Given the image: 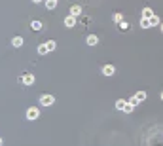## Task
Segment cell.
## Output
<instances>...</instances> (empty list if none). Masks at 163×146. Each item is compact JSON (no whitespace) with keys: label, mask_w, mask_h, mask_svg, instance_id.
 Instances as JSON below:
<instances>
[{"label":"cell","mask_w":163,"mask_h":146,"mask_svg":"<svg viewBox=\"0 0 163 146\" xmlns=\"http://www.w3.org/2000/svg\"><path fill=\"white\" fill-rule=\"evenodd\" d=\"M53 102H55L53 95H42L40 97V104H42V106H51Z\"/></svg>","instance_id":"obj_1"},{"label":"cell","mask_w":163,"mask_h":146,"mask_svg":"<svg viewBox=\"0 0 163 146\" xmlns=\"http://www.w3.org/2000/svg\"><path fill=\"white\" fill-rule=\"evenodd\" d=\"M38 116H40V112H38V108H34V106H31L29 110H27V118H29V120H36Z\"/></svg>","instance_id":"obj_2"},{"label":"cell","mask_w":163,"mask_h":146,"mask_svg":"<svg viewBox=\"0 0 163 146\" xmlns=\"http://www.w3.org/2000/svg\"><path fill=\"white\" fill-rule=\"evenodd\" d=\"M114 72H116L114 65H104V67H103V74H104V76H114Z\"/></svg>","instance_id":"obj_3"},{"label":"cell","mask_w":163,"mask_h":146,"mask_svg":"<svg viewBox=\"0 0 163 146\" xmlns=\"http://www.w3.org/2000/svg\"><path fill=\"white\" fill-rule=\"evenodd\" d=\"M21 83H25V86H32V83H34V76L32 74H25L23 78H21Z\"/></svg>","instance_id":"obj_4"},{"label":"cell","mask_w":163,"mask_h":146,"mask_svg":"<svg viewBox=\"0 0 163 146\" xmlns=\"http://www.w3.org/2000/svg\"><path fill=\"white\" fill-rule=\"evenodd\" d=\"M65 25L68 27V29H70V27H74V25H76V17L72 15V13H70V15H67V17H65Z\"/></svg>","instance_id":"obj_5"},{"label":"cell","mask_w":163,"mask_h":146,"mask_svg":"<svg viewBox=\"0 0 163 146\" xmlns=\"http://www.w3.org/2000/svg\"><path fill=\"white\" fill-rule=\"evenodd\" d=\"M70 13H72L74 17L82 15V6H72V8H70Z\"/></svg>","instance_id":"obj_6"},{"label":"cell","mask_w":163,"mask_h":146,"mask_svg":"<svg viewBox=\"0 0 163 146\" xmlns=\"http://www.w3.org/2000/svg\"><path fill=\"white\" fill-rule=\"evenodd\" d=\"M125 106H127V101L125 99H118L116 101V108L118 110H125Z\"/></svg>","instance_id":"obj_7"},{"label":"cell","mask_w":163,"mask_h":146,"mask_svg":"<svg viewBox=\"0 0 163 146\" xmlns=\"http://www.w3.org/2000/svg\"><path fill=\"white\" fill-rule=\"evenodd\" d=\"M87 44L89 46H97L99 44V38L95 36V34H89V36H87Z\"/></svg>","instance_id":"obj_8"},{"label":"cell","mask_w":163,"mask_h":146,"mask_svg":"<svg viewBox=\"0 0 163 146\" xmlns=\"http://www.w3.org/2000/svg\"><path fill=\"white\" fill-rule=\"evenodd\" d=\"M11 44H13V47H21V46H23V38H21V36L11 38Z\"/></svg>","instance_id":"obj_9"},{"label":"cell","mask_w":163,"mask_h":146,"mask_svg":"<svg viewBox=\"0 0 163 146\" xmlns=\"http://www.w3.org/2000/svg\"><path fill=\"white\" fill-rule=\"evenodd\" d=\"M140 27H142V29H150V27H152L150 19H146V17H140Z\"/></svg>","instance_id":"obj_10"},{"label":"cell","mask_w":163,"mask_h":146,"mask_svg":"<svg viewBox=\"0 0 163 146\" xmlns=\"http://www.w3.org/2000/svg\"><path fill=\"white\" fill-rule=\"evenodd\" d=\"M155 13H154V10H150V8H144L142 10V17H146V19H150V17H154Z\"/></svg>","instance_id":"obj_11"},{"label":"cell","mask_w":163,"mask_h":146,"mask_svg":"<svg viewBox=\"0 0 163 146\" xmlns=\"http://www.w3.org/2000/svg\"><path fill=\"white\" fill-rule=\"evenodd\" d=\"M55 6H57V0H46V8L47 10H53Z\"/></svg>","instance_id":"obj_12"},{"label":"cell","mask_w":163,"mask_h":146,"mask_svg":"<svg viewBox=\"0 0 163 146\" xmlns=\"http://www.w3.org/2000/svg\"><path fill=\"white\" fill-rule=\"evenodd\" d=\"M31 27H32V31H42V23L40 21H32Z\"/></svg>","instance_id":"obj_13"},{"label":"cell","mask_w":163,"mask_h":146,"mask_svg":"<svg viewBox=\"0 0 163 146\" xmlns=\"http://www.w3.org/2000/svg\"><path fill=\"white\" fill-rule=\"evenodd\" d=\"M119 29H122V31H129V29H131V25L127 23V21H119Z\"/></svg>","instance_id":"obj_14"},{"label":"cell","mask_w":163,"mask_h":146,"mask_svg":"<svg viewBox=\"0 0 163 146\" xmlns=\"http://www.w3.org/2000/svg\"><path fill=\"white\" fill-rule=\"evenodd\" d=\"M139 99V102H142V101H146V91H139L137 95H135Z\"/></svg>","instance_id":"obj_15"},{"label":"cell","mask_w":163,"mask_h":146,"mask_svg":"<svg viewBox=\"0 0 163 146\" xmlns=\"http://www.w3.org/2000/svg\"><path fill=\"white\" fill-rule=\"evenodd\" d=\"M47 51H49V50H47V46H46V44H42V46H38V53H40V55H46Z\"/></svg>","instance_id":"obj_16"},{"label":"cell","mask_w":163,"mask_h":146,"mask_svg":"<svg viewBox=\"0 0 163 146\" xmlns=\"http://www.w3.org/2000/svg\"><path fill=\"white\" fill-rule=\"evenodd\" d=\"M46 46H47V50H49V51H53L55 47H57V46H55V42H53V40H49V42H46Z\"/></svg>","instance_id":"obj_17"},{"label":"cell","mask_w":163,"mask_h":146,"mask_svg":"<svg viewBox=\"0 0 163 146\" xmlns=\"http://www.w3.org/2000/svg\"><path fill=\"white\" fill-rule=\"evenodd\" d=\"M150 23H152V27H155V25H161V23H159V17H158V15L150 17Z\"/></svg>","instance_id":"obj_18"},{"label":"cell","mask_w":163,"mask_h":146,"mask_svg":"<svg viewBox=\"0 0 163 146\" xmlns=\"http://www.w3.org/2000/svg\"><path fill=\"white\" fill-rule=\"evenodd\" d=\"M133 108H135V104H133V102H127V106H125V110H123V112H127V114H129V112H133Z\"/></svg>","instance_id":"obj_19"},{"label":"cell","mask_w":163,"mask_h":146,"mask_svg":"<svg viewBox=\"0 0 163 146\" xmlns=\"http://www.w3.org/2000/svg\"><path fill=\"white\" fill-rule=\"evenodd\" d=\"M114 21H116V23H119V21H123V17H122V13H116V15H114Z\"/></svg>","instance_id":"obj_20"},{"label":"cell","mask_w":163,"mask_h":146,"mask_svg":"<svg viewBox=\"0 0 163 146\" xmlns=\"http://www.w3.org/2000/svg\"><path fill=\"white\" fill-rule=\"evenodd\" d=\"M32 2H34V4H38V2H42V0H32Z\"/></svg>","instance_id":"obj_21"},{"label":"cell","mask_w":163,"mask_h":146,"mask_svg":"<svg viewBox=\"0 0 163 146\" xmlns=\"http://www.w3.org/2000/svg\"><path fill=\"white\" fill-rule=\"evenodd\" d=\"M159 27H161V32H163V23H161V25H159Z\"/></svg>","instance_id":"obj_22"},{"label":"cell","mask_w":163,"mask_h":146,"mask_svg":"<svg viewBox=\"0 0 163 146\" xmlns=\"http://www.w3.org/2000/svg\"><path fill=\"white\" fill-rule=\"evenodd\" d=\"M161 101H163V93H161Z\"/></svg>","instance_id":"obj_23"},{"label":"cell","mask_w":163,"mask_h":146,"mask_svg":"<svg viewBox=\"0 0 163 146\" xmlns=\"http://www.w3.org/2000/svg\"><path fill=\"white\" fill-rule=\"evenodd\" d=\"M0 144H2V138H0Z\"/></svg>","instance_id":"obj_24"}]
</instances>
